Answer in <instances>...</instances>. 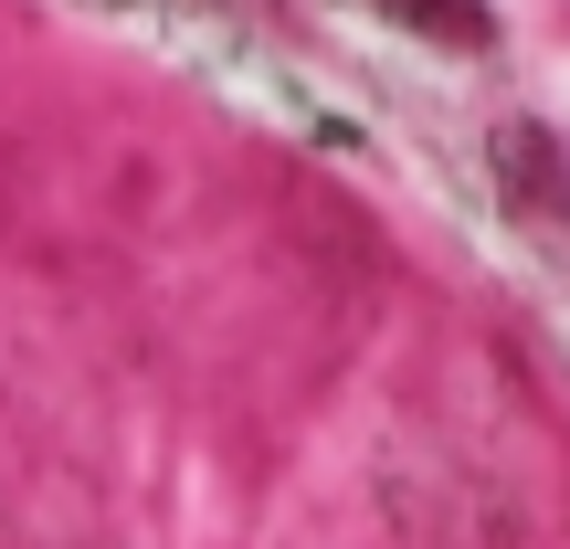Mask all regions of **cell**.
Instances as JSON below:
<instances>
[{
    "mask_svg": "<svg viewBox=\"0 0 570 549\" xmlns=\"http://www.w3.org/2000/svg\"><path fill=\"white\" fill-rule=\"evenodd\" d=\"M391 11H402V21H423L433 42H487V32H497L475 0H391Z\"/></svg>",
    "mask_w": 570,
    "mask_h": 549,
    "instance_id": "6da1fadb",
    "label": "cell"
}]
</instances>
